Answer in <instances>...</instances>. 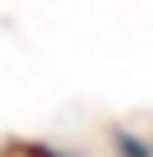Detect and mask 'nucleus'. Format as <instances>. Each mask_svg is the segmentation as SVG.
<instances>
[{"mask_svg": "<svg viewBox=\"0 0 153 157\" xmlns=\"http://www.w3.org/2000/svg\"><path fill=\"white\" fill-rule=\"evenodd\" d=\"M113 144H117V157H153L149 144H144L140 135H131V130H117V135H113Z\"/></svg>", "mask_w": 153, "mask_h": 157, "instance_id": "nucleus-1", "label": "nucleus"}, {"mask_svg": "<svg viewBox=\"0 0 153 157\" xmlns=\"http://www.w3.org/2000/svg\"><path fill=\"white\" fill-rule=\"evenodd\" d=\"M27 157H68V153H59L50 144H27Z\"/></svg>", "mask_w": 153, "mask_h": 157, "instance_id": "nucleus-2", "label": "nucleus"}]
</instances>
